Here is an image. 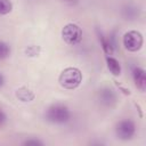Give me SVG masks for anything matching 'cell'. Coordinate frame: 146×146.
<instances>
[{"label":"cell","instance_id":"277c9868","mask_svg":"<svg viewBox=\"0 0 146 146\" xmlns=\"http://www.w3.org/2000/svg\"><path fill=\"white\" fill-rule=\"evenodd\" d=\"M143 35L138 31H128L123 35V46L129 51H137L143 46Z\"/></svg>","mask_w":146,"mask_h":146},{"label":"cell","instance_id":"6da1fadb","mask_svg":"<svg viewBox=\"0 0 146 146\" xmlns=\"http://www.w3.org/2000/svg\"><path fill=\"white\" fill-rule=\"evenodd\" d=\"M58 82L64 89L73 90L78 88L82 82V73L76 67H67L59 74Z\"/></svg>","mask_w":146,"mask_h":146},{"label":"cell","instance_id":"7a4b0ae2","mask_svg":"<svg viewBox=\"0 0 146 146\" xmlns=\"http://www.w3.org/2000/svg\"><path fill=\"white\" fill-rule=\"evenodd\" d=\"M71 117L70 110L60 104L50 106L46 112V119L52 123H64L67 122Z\"/></svg>","mask_w":146,"mask_h":146},{"label":"cell","instance_id":"3957f363","mask_svg":"<svg viewBox=\"0 0 146 146\" xmlns=\"http://www.w3.org/2000/svg\"><path fill=\"white\" fill-rule=\"evenodd\" d=\"M62 38L67 44L75 46L82 40V30L79 25L68 23L62 30Z\"/></svg>","mask_w":146,"mask_h":146},{"label":"cell","instance_id":"7c38bea8","mask_svg":"<svg viewBox=\"0 0 146 146\" xmlns=\"http://www.w3.org/2000/svg\"><path fill=\"white\" fill-rule=\"evenodd\" d=\"M40 51V48L39 47H35V46H30L27 49H26V54L30 55V56H36Z\"/></svg>","mask_w":146,"mask_h":146},{"label":"cell","instance_id":"8fae6325","mask_svg":"<svg viewBox=\"0 0 146 146\" xmlns=\"http://www.w3.org/2000/svg\"><path fill=\"white\" fill-rule=\"evenodd\" d=\"M10 54V48L5 41H0V59L7 58Z\"/></svg>","mask_w":146,"mask_h":146},{"label":"cell","instance_id":"5bb4252c","mask_svg":"<svg viewBox=\"0 0 146 146\" xmlns=\"http://www.w3.org/2000/svg\"><path fill=\"white\" fill-rule=\"evenodd\" d=\"M6 120H7L6 114L3 113V111H2V110H0V125H1V124H3V123L6 122Z\"/></svg>","mask_w":146,"mask_h":146},{"label":"cell","instance_id":"5b68a950","mask_svg":"<svg viewBox=\"0 0 146 146\" xmlns=\"http://www.w3.org/2000/svg\"><path fill=\"white\" fill-rule=\"evenodd\" d=\"M116 136L122 140L131 139L136 132V125L131 120H122L116 124Z\"/></svg>","mask_w":146,"mask_h":146},{"label":"cell","instance_id":"9a60e30c","mask_svg":"<svg viewBox=\"0 0 146 146\" xmlns=\"http://www.w3.org/2000/svg\"><path fill=\"white\" fill-rule=\"evenodd\" d=\"M3 83H5V78H3V75L0 73V88L3 86Z\"/></svg>","mask_w":146,"mask_h":146},{"label":"cell","instance_id":"30bf717a","mask_svg":"<svg viewBox=\"0 0 146 146\" xmlns=\"http://www.w3.org/2000/svg\"><path fill=\"white\" fill-rule=\"evenodd\" d=\"M13 5L9 0H0V15H7L11 11Z\"/></svg>","mask_w":146,"mask_h":146},{"label":"cell","instance_id":"52a82bcc","mask_svg":"<svg viewBox=\"0 0 146 146\" xmlns=\"http://www.w3.org/2000/svg\"><path fill=\"white\" fill-rule=\"evenodd\" d=\"M16 97L22 102H31L34 99V92L26 87H21L16 91Z\"/></svg>","mask_w":146,"mask_h":146},{"label":"cell","instance_id":"4fadbf2b","mask_svg":"<svg viewBox=\"0 0 146 146\" xmlns=\"http://www.w3.org/2000/svg\"><path fill=\"white\" fill-rule=\"evenodd\" d=\"M24 145H27V146H30V145L36 146V145H42V143L39 141V140H26V141L24 143Z\"/></svg>","mask_w":146,"mask_h":146},{"label":"cell","instance_id":"ba28073f","mask_svg":"<svg viewBox=\"0 0 146 146\" xmlns=\"http://www.w3.org/2000/svg\"><path fill=\"white\" fill-rule=\"evenodd\" d=\"M106 64L107 68L113 75H120L121 74V65L117 59H115L112 56H106Z\"/></svg>","mask_w":146,"mask_h":146},{"label":"cell","instance_id":"9c48e42d","mask_svg":"<svg viewBox=\"0 0 146 146\" xmlns=\"http://www.w3.org/2000/svg\"><path fill=\"white\" fill-rule=\"evenodd\" d=\"M99 41L102 43V47H103V50L104 52L107 55V56H111L113 54V47L111 44V42L108 41V39H106L103 34H99Z\"/></svg>","mask_w":146,"mask_h":146},{"label":"cell","instance_id":"8992f818","mask_svg":"<svg viewBox=\"0 0 146 146\" xmlns=\"http://www.w3.org/2000/svg\"><path fill=\"white\" fill-rule=\"evenodd\" d=\"M132 75H133V80H135V84L136 87L140 90V91H145L146 89V76H145V71L141 67H135L132 71Z\"/></svg>","mask_w":146,"mask_h":146}]
</instances>
